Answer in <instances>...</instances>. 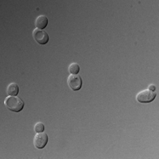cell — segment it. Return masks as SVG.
<instances>
[{
	"instance_id": "6da1fadb",
	"label": "cell",
	"mask_w": 159,
	"mask_h": 159,
	"mask_svg": "<svg viewBox=\"0 0 159 159\" xmlns=\"http://www.w3.org/2000/svg\"><path fill=\"white\" fill-rule=\"evenodd\" d=\"M5 105L9 111L19 112L24 108V102L17 97H8L5 99Z\"/></svg>"
},
{
	"instance_id": "7a4b0ae2",
	"label": "cell",
	"mask_w": 159,
	"mask_h": 159,
	"mask_svg": "<svg viewBox=\"0 0 159 159\" xmlns=\"http://www.w3.org/2000/svg\"><path fill=\"white\" fill-rule=\"evenodd\" d=\"M157 97V94L155 91L150 89H144L137 94L136 100L139 102H150L153 101Z\"/></svg>"
},
{
	"instance_id": "3957f363",
	"label": "cell",
	"mask_w": 159,
	"mask_h": 159,
	"mask_svg": "<svg viewBox=\"0 0 159 159\" xmlns=\"http://www.w3.org/2000/svg\"><path fill=\"white\" fill-rule=\"evenodd\" d=\"M67 84L72 90H80L81 89V86H82L81 77L78 74H70L67 78Z\"/></svg>"
},
{
	"instance_id": "277c9868",
	"label": "cell",
	"mask_w": 159,
	"mask_h": 159,
	"mask_svg": "<svg viewBox=\"0 0 159 159\" xmlns=\"http://www.w3.org/2000/svg\"><path fill=\"white\" fill-rule=\"evenodd\" d=\"M33 37L34 41L41 45H44L49 42V35L43 29H34L33 31Z\"/></svg>"
},
{
	"instance_id": "5b68a950",
	"label": "cell",
	"mask_w": 159,
	"mask_h": 159,
	"mask_svg": "<svg viewBox=\"0 0 159 159\" xmlns=\"http://www.w3.org/2000/svg\"><path fill=\"white\" fill-rule=\"evenodd\" d=\"M48 142V135L45 133H37L34 138V145L36 148H43Z\"/></svg>"
},
{
	"instance_id": "8992f818",
	"label": "cell",
	"mask_w": 159,
	"mask_h": 159,
	"mask_svg": "<svg viewBox=\"0 0 159 159\" xmlns=\"http://www.w3.org/2000/svg\"><path fill=\"white\" fill-rule=\"evenodd\" d=\"M48 24V19L44 15H40L38 17L35 19V21H34V25L36 27V29H43L46 28Z\"/></svg>"
},
{
	"instance_id": "52a82bcc",
	"label": "cell",
	"mask_w": 159,
	"mask_h": 159,
	"mask_svg": "<svg viewBox=\"0 0 159 159\" xmlns=\"http://www.w3.org/2000/svg\"><path fill=\"white\" fill-rule=\"evenodd\" d=\"M18 93H19V86L17 83H10L7 89H6V94L8 95V97H17Z\"/></svg>"
},
{
	"instance_id": "ba28073f",
	"label": "cell",
	"mask_w": 159,
	"mask_h": 159,
	"mask_svg": "<svg viewBox=\"0 0 159 159\" xmlns=\"http://www.w3.org/2000/svg\"><path fill=\"white\" fill-rule=\"evenodd\" d=\"M68 71L71 74H77L80 72V66L77 63H72L69 66Z\"/></svg>"
},
{
	"instance_id": "9c48e42d",
	"label": "cell",
	"mask_w": 159,
	"mask_h": 159,
	"mask_svg": "<svg viewBox=\"0 0 159 159\" xmlns=\"http://www.w3.org/2000/svg\"><path fill=\"white\" fill-rule=\"evenodd\" d=\"M44 130V125L43 124V123H37V124H35L34 125V131L36 132V134L37 133H42V132H43Z\"/></svg>"
},
{
	"instance_id": "30bf717a",
	"label": "cell",
	"mask_w": 159,
	"mask_h": 159,
	"mask_svg": "<svg viewBox=\"0 0 159 159\" xmlns=\"http://www.w3.org/2000/svg\"><path fill=\"white\" fill-rule=\"evenodd\" d=\"M150 89V90L154 91V90H155V86L150 85V86H149V89Z\"/></svg>"
}]
</instances>
